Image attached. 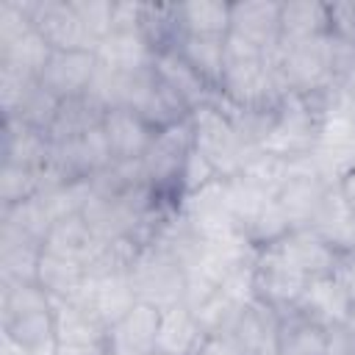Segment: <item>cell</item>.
Wrapping results in <instances>:
<instances>
[{
  "label": "cell",
  "mask_w": 355,
  "mask_h": 355,
  "mask_svg": "<svg viewBox=\"0 0 355 355\" xmlns=\"http://www.w3.org/2000/svg\"><path fill=\"white\" fill-rule=\"evenodd\" d=\"M33 28L53 50H94L97 39L80 22L69 0H31Z\"/></svg>",
  "instance_id": "cell-8"
},
{
  "label": "cell",
  "mask_w": 355,
  "mask_h": 355,
  "mask_svg": "<svg viewBox=\"0 0 355 355\" xmlns=\"http://www.w3.org/2000/svg\"><path fill=\"white\" fill-rule=\"evenodd\" d=\"M338 255L355 252V208L341 197V191L333 186L311 225Z\"/></svg>",
  "instance_id": "cell-20"
},
{
  "label": "cell",
  "mask_w": 355,
  "mask_h": 355,
  "mask_svg": "<svg viewBox=\"0 0 355 355\" xmlns=\"http://www.w3.org/2000/svg\"><path fill=\"white\" fill-rule=\"evenodd\" d=\"M241 344L252 355H277V330H280V311L269 308L261 300H252L241 308L230 327Z\"/></svg>",
  "instance_id": "cell-18"
},
{
  "label": "cell",
  "mask_w": 355,
  "mask_h": 355,
  "mask_svg": "<svg viewBox=\"0 0 355 355\" xmlns=\"http://www.w3.org/2000/svg\"><path fill=\"white\" fill-rule=\"evenodd\" d=\"M50 161V136L19 119H3V164L44 169Z\"/></svg>",
  "instance_id": "cell-21"
},
{
  "label": "cell",
  "mask_w": 355,
  "mask_h": 355,
  "mask_svg": "<svg viewBox=\"0 0 355 355\" xmlns=\"http://www.w3.org/2000/svg\"><path fill=\"white\" fill-rule=\"evenodd\" d=\"M236 178H241L244 183L255 186L258 191H263V194H269V197H277V191L283 189V183H286V178H288V161L258 150V153L244 164V169H241Z\"/></svg>",
  "instance_id": "cell-34"
},
{
  "label": "cell",
  "mask_w": 355,
  "mask_h": 355,
  "mask_svg": "<svg viewBox=\"0 0 355 355\" xmlns=\"http://www.w3.org/2000/svg\"><path fill=\"white\" fill-rule=\"evenodd\" d=\"M44 186H47L44 169H31V166H19V164H3V169H0V202H3V208L36 197Z\"/></svg>",
  "instance_id": "cell-33"
},
{
  "label": "cell",
  "mask_w": 355,
  "mask_h": 355,
  "mask_svg": "<svg viewBox=\"0 0 355 355\" xmlns=\"http://www.w3.org/2000/svg\"><path fill=\"white\" fill-rule=\"evenodd\" d=\"M277 75L288 94H319L336 83L333 55H330V33L308 42L280 44L272 53Z\"/></svg>",
  "instance_id": "cell-2"
},
{
  "label": "cell",
  "mask_w": 355,
  "mask_h": 355,
  "mask_svg": "<svg viewBox=\"0 0 355 355\" xmlns=\"http://www.w3.org/2000/svg\"><path fill=\"white\" fill-rule=\"evenodd\" d=\"M69 3L97 42L114 28V3L111 0H69Z\"/></svg>",
  "instance_id": "cell-36"
},
{
  "label": "cell",
  "mask_w": 355,
  "mask_h": 355,
  "mask_svg": "<svg viewBox=\"0 0 355 355\" xmlns=\"http://www.w3.org/2000/svg\"><path fill=\"white\" fill-rule=\"evenodd\" d=\"M103 116H105V111L97 103H92L86 94L61 100V105L55 111V119L47 128V136H50V141L75 139L80 133H89V130L100 128L103 125Z\"/></svg>",
  "instance_id": "cell-30"
},
{
  "label": "cell",
  "mask_w": 355,
  "mask_h": 355,
  "mask_svg": "<svg viewBox=\"0 0 355 355\" xmlns=\"http://www.w3.org/2000/svg\"><path fill=\"white\" fill-rule=\"evenodd\" d=\"M349 305H352V294L347 291V286L336 275H324L308 280L302 297L291 311H297L300 316L311 319L324 330H338L347 322Z\"/></svg>",
  "instance_id": "cell-11"
},
{
  "label": "cell",
  "mask_w": 355,
  "mask_h": 355,
  "mask_svg": "<svg viewBox=\"0 0 355 355\" xmlns=\"http://www.w3.org/2000/svg\"><path fill=\"white\" fill-rule=\"evenodd\" d=\"M330 33V3L288 0L280 3V44L308 42Z\"/></svg>",
  "instance_id": "cell-19"
},
{
  "label": "cell",
  "mask_w": 355,
  "mask_h": 355,
  "mask_svg": "<svg viewBox=\"0 0 355 355\" xmlns=\"http://www.w3.org/2000/svg\"><path fill=\"white\" fill-rule=\"evenodd\" d=\"M180 214L183 219L191 225V230L197 236H202L205 241H222L233 233H241L236 227V216H233V205H230V186L227 180L216 178L208 186L183 194L180 197Z\"/></svg>",
  "instance_id": "cell-7"
},
{
  "label": "cell",
  "mask_w": 355,
  "mask_h": 355,
  "mask_svg": "<svg viewBox=\"0 0 355 355\" xmlns=\"http://www.w3.org/2000/svg\"><path fill=\"white\" fill-rule=\"evenodd\" d=\"M336 83H338V86H341V92L355 103V64H352V67H349V69H347Z\"/></svg>",
  "instance_id": "cell-41"
},
{
  "label": "cell",
  "mask_w": 355,
  "mask_h": 355,
  "mask_svg": "<svg viewBox=\"0 0 355 355\" xmlns=\"http://www.w3.org/2000/svg\"><path fill=\"white\" fill-rule=\"evenodd\" d=\"M330 333L311 319L300 316L297 311L280 313L277 330V355H327L330 352Z\"/></svg>",
  "instance_id": "cell-24"
},
{
  "label": "cell",
  "mask_w": 355,
  "mask_h": 355,
  "mask_svg": "<svg viewBox=\"0 0 355 355\" xmlns=\"http://www.w3.org/2000/svg\"><path fill=\"white\" fill-rule=\"evenodd\" d=\"M161 308L136 302L119 322L108 327L105 349L108 355H155Z\"/></svg>",
  "instance_id": "cell-12"
},
{
  "label": "cell",
  "mask_w": 355,
  "mask_h": 355,
  "mask_svg": "<svg viewBox=\"0 0 355 355\" xmlns=\"http://www.w3.org/2000/svg\"><path fill=\"white\" fill-rule=\"evenodd\" d=\"M352 17H355V3H352Z\"/></svg>",
  "instance_id": "cell-43"
},
{
  "label": "cell",
  "mask_w": 355,
  "mask_h": 355,
  "mask_svg": "<svg viewBox=\"0 0 355 355\" xmlns=\"http://www.w3.org/2000/svg\"><path fill=\"white\" fill-rule=\"evenodd\" d=\"M50 55H53V47L44 42V36L36 28H28L17 39L0 44V67L28 78H39Z\"/></svg>",
  "instance_id": "cell-28"
},
{
  "label": "cell",
  "mask_w": 355,
  "mask_h": 355,
  "mask_svg": "<svg viewBox=\"0 0 355 355\" xmlns=\"http://www.w3.org/2000/svg\"><path fill=\"white\" fill-rule=\"evenodd\" d=\"M336 189L341 191V197L355 208V169H349L338 183H336Z\"/></svg>",
  "instance_id": "cell-40"
},
{
  "label": "cell",
  "mask_w": 355,
  "mask_h": 355,
  "mask_svg": "<svg viewBox=\"0 0 355 355\" xmlns=\"http://www.w3.org/2000/svg\"><path fill=\"white\" fill-rule=\"evenodd\" d=\"M319 128H322V111L316 105V97L305 94H288L277 111L272 130L263 141V153L277 155V158H300L316 150L319 141Z\"/></svg>",
  "instance_id": "cell-3"
},
{
  "label": "cell",
  "mask_w": 355,
  "mask_h": 355,
  "mask_svg": "<svg viewBox=\"0 0 355 355\" xmlns=\"http://www.w3.org/2000/svg\"><path fill=\"white\" fill-rule=\"evenodd\" d=\"M3 333L8 338H14L25 349H33V347H42V344H53L55 341V316H53V308L31 311V313H19L14 319H6L3 322Z\"/></svg>",
  "instance_id": "cell-32"
},
{
  "label": "cell",
  "mask_w": 355,
  "mask_h": 355,
  "mask_svg": "<svg viewBox=\"0 0 355 355\" xmlns=\"http://www.w3.org/2000/svg\"><path fill=\"white\" fill-rule=\"evenodd\" d=\"M97 64L114 72H141L153 67L155 50L150 47L141 28H111L94 47Z\"/></svg>",
  "instance_id": "cell-15"
},
{
  "label": "cell",
  "mask_w": 355,
  "mask_h": 355,
  "mask_svg": "<svg viewBox=\"0 0 355 355\" xmlns=\"http://www.w3.org/2000/svg\"><path fill=\"white\" fill-rule=\"evenodd\" d=\"M75 302H80L105 327H111L139 302V297L130 283V272H114V275H86V283L75 297Z\"/></svg>",
  "instance_id": "cell-9"
},
{
  "label": "cell",
  "mask_w": 355,
  "mask_h": 355,
  "mask_svg": "<svg viewBox=\"0 0 355 355\" xmlns=\"http://www.w3.org/2000/svg\"><path fill=\"white\" fill-rule=\"evenodd\" d=\"M153 72H155V78L166 89H172L189 105V111H197V108H202V105H208V103L216 100V92L183 61V55L178 50H161V53H155L153 55Z\"/></svg>",
  "instance_id": "cell-17"
},
{
  "label": "cell",
  "mask_w": 355,
  "mask_h": 355,
  "mask_svg": "<svg viewBox=\"0 0 355 355\" xmlns=\"http://www.w3.org/2000/svg\"><path fill=\"white\" fill-rule=\"evenodd\" d=\"M219 175L214 172V166L205 161V155H200L194 147H191V153H189V158H186V164H183V169H180V183H178V189H180V197L183 194H191V191H197V189H202V186H208L211 180H216Z\"/></svg>",
  "instance_id": "cell-37"
},
{
  "label": "cell",
  "mask_w": 355,
  "mask_h": 355,
  "mask_svg": "<svg viewBox=\"0 0 355 355\" xmlns=\"http://www.w3.org/2000/svg\"><path fill=\"white\" fill-rule=\"evenodd\" d=\"M103 136L114 161H141L158 130H153L133 108H111L103 116Z\"/></svg>",
  "instance_id": "cell-14"
},
{
  "label": "cell",
  "mask_w": 355,
  "mask_h": 355,
  "mask_svg": "<svg viewBox=\"0 0 355 355\" xmlns=\"http://www.w3.org/2000/svg\"><path fill=\"white\" fill-rule=\"evenodd\" d=\"M189 122H191V133H194V150L200 155H205V161L214 166V172L222 180L236 178L244 169V164L258 153L239 136L230 116L225 114V108L216 100L191 111Z\"/></svg>",
  "instance_id": "cell-1"
},
{
  "label": "cell",
  "mask_w": 355,
  "mask_h": 355,
  "mask_svg": "<svg viewBox=\"0 0 355 355\" xmlns=\"http://www.w3.org/2000/svg\"><path fill=\"white\" fill-rule=\"evenodd\" d=\"M42 247L0 236V283H36Z\"/></svg>",
  "instance_id": "cell-31"
},
{
  "label": "cell",
  "mask_w": 355,
  "mask_h": 355,
  "mask_svg": "<svg viewBox=\"0 0 355 355\" xmlns=\"http://www.w3.org/2000/svg\"><path fill=\"white\" fill-rule=\"evenodd\" d=\"M283 255L308 277H324V275H333L341 255L313 230V227H297V230H288L280 241H275Z\"/></svg>",
  "instance_id": "cell-16"
},
{
  "label": "cell",
  "mask_w": 355,
  "mask_h": 355,
  "mask_svg": "<svg viewBox=\"0 0 355 355\" xmlns=\"http://www.w3.org/2000/svg\"><path fill=\"white\" fill-rule=\"evenodd\" d=\"M36 283L47 291V297L53 302H67V300H75L80 294V288L86 283V269L78 261H69V258H61V255L42 250Z\"/></svg>",
  "instance_id": "cell-26"
},
{
  "label": "cell",
  "mask_w": 355,
  "mask_h": 355,
  "mask_svg": "<svg viewBox=\"0 0 355 355\" xmlns=\"http://www.w3.org/2000/svg\"><path fill=\"white\" fill-rule=\"evenodd\" d=\"M53 316H55V344H100L105 347L108 327L89 313L80 302L67 300V302H53Z\"/></svg>",
  "instance_id": "cell-25"
},
{
  "label": "cell",
  "mask_w": 355,
  "mask_h": 355,
  "mask_svg": "<svg viewBox=\"0 0 355 355\" xmlns=\"http://www.w3.org/2000/svg\"><path fill=\"white\" fill-rule=\"evenodd\" d=\"M130 283L139 302L172 308L186 302V269L158 244H144L130 266Z\"/></svg>",
  "instance_id": "cell-4"
},
{
  "label": "cell",
  "mask_w": 355,
  "mask_h": 355,
  "mask_svg": "<svg viewBox=\"0 0 355 355\" xmlns=\"http://www.w3.org/2000/svg\"><path fill=\"white\" fill-rule=\"evenodd\" d=\"M230 36L252 44L261 53H275L280 47V3L269 0H241L230 3Z\"/></svg>",
  "instance_id": "cell-10"
},
{
  "label": "cell",
  "mask_w": 355,
  "mask_h": 355,
  "mask_svg": "<svg viewBox=\"0 0 355 355\" xmlns=\"http://www.w3.org/2000/svg\"><path fill=\"white\" fill-rule=\"evenodd\" d=\"M94 72H97L94 50H53L39 80L58 100H69L86 94Z\"/></svg>",
  "instance_id": "cell-13"
},
{
  "label": "cell",
  "mask_w": 355,
  "mask_h": 355,
  "mask_svg": "<svg viewBox=\"0 0 355 355\" xmlns=\"http://www.w3.org/2000/svg\"><path fill=\"white\" fill-rule=\"evenodd\" d=\"M194 355H252V352L241 344V338L233 330H219V333H205Z\"/></svg>",
  "instance_id": "cell-38"
},
{
  "label": "cell",
  "mask_w": 355,
  "mask_h": 355,
  "mask_svg": "<svg viewBox=\"0 0 355 355\" xmlns=\"http://www.w3.org/2000/svg\"><path fill=\"white\" fill-rule=\"evenodd\" d=\"M58 105H61V100H58L53 92H47V89L42 86V80H36V83L25 92L19 108H17L11 116H3V119H19V122H25V125H31V128L47 133V128H50L53 119H55Z\"/></svg>",
  "instance_id": "cell-35"
},
{
  "label": "cell",
  "mask_w": 355,
  "mask_h": 355,
  "mask_svg": "<svg viewBox=\"0 0 355 355\" xmlns=\"http://www.w3.org/2000/svg\"><path fill=\"white\" fill-rule=\"evenodd\" d=\"M191 147H194V133H191L189 119L155 133L150 150L141 158V169H144V178L155 189L158 197L180 205L178 183H180V169H183Z\"/></svg>",
  "instance_id": "cell-5"
},
{
  "label": "cell",
  "mask_w": 355,
  "mask_h": 355,
  "mask_svg": "<svg viewBox=\"0 0 355 355\" xmlns=\"http://www.w3.org/2000/svg\"><path fill=\"white\" fill-rule=\"evenodd\" d=\"M308 286V277L283 255L277 244H269L258 250L255 263H252V288L255 300L266 302L269 308L286 313L297 305Z\"/></svg>",
  "instance_id": "cell-6"
},
{
  "label": "cell",
  "mask_w": 355,
  "mask_h": 355,
  "mask_svg": "<svg viewBox=\"0 0 355 355\" xmlns=\"http://www.w3.org/2000/svg\"><path fill=\"white\" fill-rule=\"evenodd\" d=\"M202 336L205 333H202L194 311L186 302L164 308L161 311V324H158L155 355H194Z\"/></svg>",
  "instance_id": "cell-22"
},
{
  "label": "cell",
  "mask_w": 355,
  "mask_h": 355,
  "mask_svg": "<svg viewBox=\"0 0 355 355\" xmlns=\"http://www.w3.org/2000/svg\"><path fill=\"white\" fill-rule=\"evenodd\" d=\"M175 50L214 92L219 89V80L227 64L225 36H180Z\"/></svg>",
  "instance_id": "cell-27"
},
{
  "label": "cell",
  "mask_w": 355,
  "mask_h": 355,
  "mask_svg": "<svg viewBox=\"0 0 355 355\" xmlns=\"http://www.w3.org/2000/svg\"><path fill=\"white\" fill-rule=\"evenodd\" d=\"M344 330L355 338V300H352V305H349V313H347V322H344Z\"/></svg>",
  "instance_id": "cell-42"
},
{
  "label": "cell",
  "mask_w": 355,
  "mask_h": 355,
  "mask_svg": "<svg viewBox=\"0 0 355 355\" xmlns=\"http://www.w3.org/2000/svg\"><path fill=\"white\" fill-rule=\"evenodd\" d=\"M178 22L183 36H227L230 3H222V0L178 3Z\"/></svg>",
  "instance_id": "cell-29"
},
{
  "label": "cell",
  "mask_w": 355,
  "mask_h": 355,
  "mask_svg": "<svg viewBox=\"0 0 355 355\" xmlns=\"http://www.w3.org/2000/svg\"><path fill=\"white\" fill-rule=\"evenodd\" d=\"M97 244H100V239L92 233L83 214H72V216H61V219L53 222L42 250H47L53 255H61V258H69V261H78L86 269V261L92 258Z\"/></svg>",
  "instance_id": "cell-23"
},
{
  "label": "cell",
  "mask_w": 355,
  "mask_h": 355,
  "mask_svg": "<svg viewBox=\"0 0 355 355\" xmlns=\"http://www.w3.org/2000/svg\"><path fill=\"white\" fill-rule=\"evenodd\" d=\"M55 355H108V349L100 344H58Z\"/></svg>",
  "instance_id": "cell-39"
}]
</instances>
